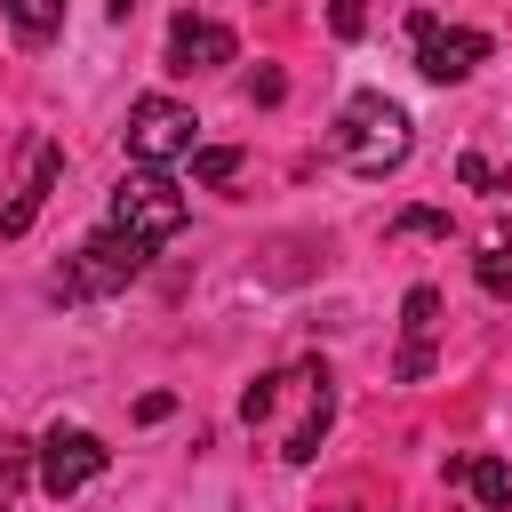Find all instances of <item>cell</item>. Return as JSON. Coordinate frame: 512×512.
<instances>
[{"label":"cell","mask_w":512,"mask_h":512,"mask_svg":"<svg viewBox=\"0 0 512 512\" xmlns=\"http://www.w3.org/2000/svg\"><path fill=\"white\" fill-rule=\"evenodd\" d=\"M240 416L264 424L288 464H312L320 440H328V424H336V376H328L320 360H296V368H280V376H256V384L240 392Z\"/></svg>","instance_id":"obj_1"},{"label":"cell","mask_w":512,"mask_h":512,"mask_svg":"<svg viewBox=\"0 0 512 512\" xmlns=\"http://www.w3.org/2000/svg\"><path fill=\"white\" fill-rule=\"evenodd\" d=\"M328 152H336L352 176H368V184H376V176H392V168L416 152V120H408L384 88H360V96H344Z\"/></svg>","instance_id":"obj_2"},{"label":"cell","mask_w":512,"mask_h":512,"mask_svg":"<svg viewBox=\"0 0 512 512\" xmlns=\"http://www.w3.org/2000/svg\"><path fill=\"white\" fill-rule=\"evenodd\" d=\"M144 264H152V240H136V232H120V224H104V232H88V240H80V256L56 272V296H64V304L120 296L128 280H144Z\"/></svg>","instance_id":"obj_3"},{"label":"cell","mask_w":512,"mask_h":512,"mask_svg":"<svg viewBox=\"0 0 512 512\" xmlns=\"http://www.w3.org/2000/svg\"><path fill=\"white\" fill-rule=\"evenodd\" d=\"M104 224H120V232H136V240H176L184 224H192V200L160 176V168H136V176H120V192H112V208H104Z\"/></svg>","instance_id":"obj_4"},{"label":"cell","mask_w":512,"mask_h":512,"mask_svg":"<svg viewBox=\"0 0 512 512\" xmlns=\"http://www.w3.org/2000/svg\"><path fill=\"white\" fill-rule=\"evenodd\" d=\"M120 136H128V160H136V168H160V160L192 152L200 120H192V104H176V96H136Z\"/></svg>","instance_id":"obj_5"},{"label":"cell","mask_w":512,"mask_h":512,"mask_svg":"<svg viewBox=\"0 0 512 512\" xmlns=\"http://www.w3.org/2000/svg\"><path fill=\"white\" fill-rule=\"evenodd\" d=\"M104 464H112V448H104L88 424H48V432H40V488H48L56 504H64V496H80Z\"/></svg>","instance_id":"obj_6"},{"label":"cell","mask_w":512,"mask_h":512,"mask_svg":"<svg viewBox=\"0 0 512 512\" xmlns=\"http://www.w3.org/2000/svg\"><path fill=\"white\" fill-rule=\"evenodd\" d=\"M408 32H416V72H424L432 88L472 80L480 56H488V32H464V24H440V16H408Z\"/></svg>","instance_id":"obj_7"},{"label":"cell","mask_w":512,"mask_h":512,"mask_svg":"<svg viewBox=\"0 0 512 512\" xmlns=\"http://www.w3.org/2000/svg\"><path fill=\"white\" fill-rule=\"evenodd\" d=\"M168 72H208V64H232V32L216 24V16H176L168 24V56H160Z\"/></svg>","instance_id":"obj_8"},{"label":"cell","mask_w":512,"mask_h":512,"mask_svg":"<svg viewBox=\"0 0 512 512\" xmlns=\"http://www.w3.org/2000/svg\"><path fill=\"white\" fill-rule=\"evenodd\" d=\"M400 328H408V344H400V360H392V376H400V384H416V376L432 368V328H440V288H424V280H416V288L400 296Z\"/></svg>","instance_id":"obj_9"},{"label":"cell","mask_w":512,"mask_h":512,"mask_svg":"<svg viewBox=\"0 0 512 512\" xmlns=\"http://www.w3.org/2000/svg\"><path fill=\"white\" fill-rule=\"evenodd\" d=\"M56 168H64V152L56 144H32V168H24V192L0 208V240H16L32 216H40V200H48V184H56Z\"/></svg>","instance_id":"obj_10"},{"label":"cell","mask_w":512,"mask_h":512,"mask_svg":"<svg viewBox=\"0 0 512 512\" xmlns=\"http://www.w3.org/2000/svg\"><path fill=\"white\" fill-rule=\"evenodd\" d=\"M456 184L464 192H512V128H504V144H464L456 152Z\"/></svg>","instance_id":"obj_11"},{"label":"cell","mask_w":512,"mask_h":512,"mask_svg":"<svg viewBox=\"0 0 512 512\" xmlns=\"http://www.w3.org/2000/svg\"><path fill=\"white\" fill-rule=\"evenodd\" d=\"M448 480H464L480 512H504V504H512V464H504V456H456Z\"/></svg>","instance_id":"obj_12"},{"label":"cell","mask_w":512,"mask_h":512,"mask_svg":"<svg viewBox=\"0 0 512 512\" xmlns=\"http://www.w3.org/2000/svg\"><path fill=\"white\" fill-rule=\"evenodd\" d=\"M0 8H8V32H16L24 48H40V40L64 32V0H0Z\"/></svg>","instance_id":"obj_13"},{"label":"cell","mask_w":512,"mask_h":512,"mask_svg":"<svg viewBox=\"0 0 512 512\" xmlns=\"http://www.w3.org/2000/svg\"><path fill=\"white\" fill-rule=\"evenodd\" d=\"M24 480H40V448H32V440H16V432H0V496H8V488H24Z\"/></svg>","instance_id":"obj_14"},{"label":"cell","mask_w":512,"mask_h":512,"mask_svg":"<svg viewBox=\"0 0 512 512\" xmlns=\"http://www.w3.org/2000/svg\"><path fill=\"white\" fill-rule=\"evenodd\" d=\"M472 280H480L496 304H512V248H504V240H496V248H480V256H472Z\"/></svg>","instance_id":"obj_15"},{"label":"cell","mask_w":512,"mask_h":512,"mask_svg":"<svg viewBox=\"0 0 512 512\" xmlns=\"http://www.w3.org/2000/svg\"><path fill=\"white\" fill-rule=\"evenodd\" d=\"M192 176H200V184H232V176H240V152H232V144H208V152H192Z\"/></svg>","instance_id":"obj_16"},{"label":"cell","mask_w":512,"mask_h":512,"mask_svg":"<svg viewBox=\"0 0 512 512\" xmlns=\"http://www.w3.org/2000/svg\"><path fill=\"white\" fill-rule=\"evenodd\" d=\"M328 32L336 40H360L368 32V0H328Z\"/></svg>","instance_id":"obj_17"},{"label":"cell","mask_w":512,"mask_h":512,"mask_svg":"<svg viewBox=\"0 0 512 512\" xmlns=\"http://www.w3.org/2000/svg\"><path fill=\"white\" fill-rule=\"evenodd\" d=\"M280 96H288L280 72H248V104H280Z\"/></svg>","instance_id":"obj_18"},{"label":"cell","mask_w":512,"mask_h":512,"mask_svg":"<svg viewBox=\"0 0 512 512\" xmlns=\"http://www.w3.org/2000/svg\"><path fill=\"white\" fill-rule=\"evenodd\" d=\"M392 232H448V216L440 208H408V216H392Z\"/></svg>","instance_id":"obj_19"},{"label":"cell","mask_w":512,"mask_h":512,"mask_svg":"<svg viewBox=\"0 0 512 512\" xmlns=\"http://www.w3.org/2000/svg\"><path fill=\"white\" fill-rule=\"evenodd\" d=\"M128 16H136V0H112V24H128Z\"/></svg>","instance_id":"obj_20"}]
</instances>
